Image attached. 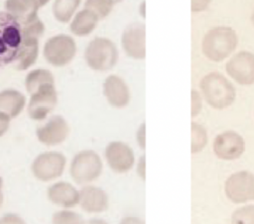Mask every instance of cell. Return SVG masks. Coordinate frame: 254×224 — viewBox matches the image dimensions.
Listing matches in <instances>:
<instances>
[{
    "mask_svg": "<svg viewBox=\"0 0 254 224\" xmlns=\"http://www.w3.org/2000/svg\"><path fill=\"white\" fill-rule=\"evenodd\" d=\"M231 224H254V204L235 209L231 215Z\"/></svg>",
    "mask_w": 254,
    "mask_h": 224,
    "instance_id": "15",
    "label": "cell"
},
{
    "mask_svg": "<svg viewBox=\"0 0 254 224\" xmlns=\"http://www.w3.org/2000/svg\"><path fill=\"white\" fill-rule=\"evenodd\" d=\"M136 173L142 179H146V158L145 155H142L136 164Z\"/></svg>",
    "mask_w": 254,
    "mask_h": 224,
    "instance_id": "20",
    "label": "cell"
},
{
    "mask_svg": "<svg viewBox=\"0 0 254 224\" xmlns=\"http://www.w3.org/2000/svg\"><path fill=\"white\" fill-rule=\"evenodd\" d=\"M103 92L108 103L114 108H124L131 100V92L126 81L115 74L109 75L103 84Z\"/></svg>",
    "mask_w": 254,
    "mask_h": 224,
    "instance_id": "10",
    "label": "cell"
},
{
    "mask_svg": "<svg viewBox=\"0 0 254 224\" xmlns=\"http://www.w3.org/2000/svg\"><path fill=\"white\" fill-rule=\"evenodd\" d=\"M237 45L238 36L231 27L215 26L203 36L201 52L207 59L220 62L232 56Z\"/></svg>",
    "mask_w": 254,
    "mask_h": 224,
    "instance_id": "2",
    "label": "cell"
},
{
    "mask_svg": "<svg viewBox=\"0 0 254 224\" xmlns=\"http://www.w3.org/2000/svg\"><path fill=\"white\" fill-rule=\"evenodd\" d=\"M208 136L206 129L197 122L190 124V152L191 154L200 153L207 145Z\"/></svg>",
    "mask_w": 254,
    "mask_h": 224,
    "instance_id": "13",
    "label": "cell"
},
{
    "mask_svg": "<svg viewBox=\"0 0 254 224\" xmlns=\"http://www.w3.org/2000/svg\"><path fill=\"white\" fill-rule=\"evenodd\" d=\"M46 1H47V0H40V3H41V4H44Z\"/></svg>",
    "mask_w": 254,
    "mask_h": 224,
    "instance_id": "26",
    "label": "cell"
},
{
    "mask_svg": "<svg viewBox=\"0 0 254 224\" xmlns=\"http://www.w3.org/2000/svg\"><path fill=\"white\" fill-rule=\"evenodd\" d=\"M199 92L202 99L216 110L228 108L236 99V89L233 83L217 71L209 72L200 79Z\"/></svg>",
    "mask_w": 254,
    "mask_h": 224,
    "instance_id": "1",
    "label": "cell"
},
{
    "mask_svg": "<svg viewBox=\"0 0 254 224\" xmlns=\"http://www.w3.org/2000/svg\"><path fill=\"white\" fill-rule=\"evenodd\" d=\"M225 71L232 80L240 85L254 84V54L248 51L235 53L226 61Z\"/></svg>",
    "mask_w": 254,
    "mask_h": 224,
    "instance_id": "6",
    "label": "cell"
},
{
    "mask_svg": "<svg viewBox=\"0 0 254 224\" xmlns=\"http://www.w3.org/2000/svg\"><path fill=\"white\" fill-rule=\"evenodd\" d=\"M136 142L140 149H146V124L145 122L141 123L136 132Z\"/></svg>",
    "mask_w": 254,
    "mask_h": 224,
    "instance_id": "18",
    "label": "cell"
},
{
    "mask_svg": "<svg viewBox=\"0 0 254 224\" xmlns=\"http://www.w3.org/2000/svg\"><path fill=\"white\" fill-rule=\"evenodd\" d=\"M251 22H252V24H253V26H254V10H253L252 15H251Z\"/></svg>",
    "mask_w": 254,
    "mask_h": 224,
    "instance_id": "25",
    "label": "cell"
},
{
    "mask_svg": "<svg viewBox=\"0 0 254 224\" xmlns=\"http://www.w3.org/2000/svg\"><path fill=\"white\" fill-rule=\"evenodd\" d=\"M86 60L96 70H109L118 60V50L108 39L93 40L86 50Z\"/></svg>",
    "mask_w": 254,
    "mask_h": 224,
    "instance_id": "5",
    "label": "cell"
},
{
    "mask_svg": "<svg viewBox=\"0 0 254 224\" xmlns=\"http://www.w3.org/2000/svg\"><path fill=\"white\" fill-rule=\"evenodd\" d=\"M245 148L246 144L243 137L233 130H226L219 133L212 142L214 155L222 161L239 159L244 154Z\"/></svg>",
    "mask_w": 254,
    "mask_h": 224,
    "instance_id": "7",
    "label": "cell"
},
{
    "mask_svg": "<svg viewBox=\"0 0 254 224\" xmlns=\"http://www.w3.org/2000/svg\"><path fill=\"white\" fill-rule=\"evenodd\" d=\"M23 38V30L18 19L8 12H0V68L18 57Z\"/></svg>",
    "mask_w": 254,
    "mask_h": 224,
    "instance_id": "3",
    "label": "cell"
},
{
    "mask_svg": "<svg viewBox=\"0 0 254 224\" xmlns=\"http://www.w3.org/2000/svg\"><path fill=\"white\" fill-rule=\"evenodd\" d=\"M98 17L92 13L89 10L86 11H82L81 13H79V15L77 16V34H87L89 32H91L93 30V28L96 26Z\"/></svg>",
    "mask_w": 254,
    "mask_h": 224,
    "instance_id": "14",
    "label": "cell"
},
{
    "mask_svg": "<svg viewBox=\"0 0 254 224\" xmlns=\"http://www.w3.org/2000/svg\"><path fill=\"white\" fill-rule=\"evenodd\" d=\"M105 158L110 168L117 173L128 172L135 165L133 149L121 141L108 144L105 150Z\"/></svg>",
    "mask_w": 254,
    "mask_h": 224,
    "instance_id": "9",
    "label": "cell"
},
{
    "mask_svg": "<svg viewBox=\"0 0 254 224\" xmlns=\"http://www.w3.org/2000/svg\"><path fill=\"white\" fill-rule=\"evenodd\" d=\"M140 8H141V15H142V17H145V2H143L141 4Z\"/></svg>",
    "mask_w": 254,
    "mask_h": 224,
    "instance_id": "24",
    "label": "cell"
},
{
    "mask_svg": "<svg viewBox=\"0 0 254 224\" xmlns=\"http://www.w3.org/2000/svg\"><path fill=\"white\" fill-rule=\"evenodd\" d=\"M88 224H107L106 222H104L103 220H99V219H94L88 222Z\"/></svg>",
    "mask_w": 254,
    "mask_h": 224,
    "instance_id": "23",
    "label": "cell"
},
{
    "mask_svg": "<svg viewBox=\"0 0 254 224\" xmlns=\"http://www.w3.org/2000/svg\"><path fill=\"white\" fill-rule=\"evenodd\" d=\"M83 208L89 212H101L108 207L107 194L97 187H86L82 192Z\"/></svg>",
    "mask_w": 254,
    "mask_h": 224,
    "instance_id": "12",
    "label": "cell"
},
{
    "mask_svg": "<svg viewBox=\"0 0 254 224\" xmlns=\"http://www.w3.org/2000/svg\"><path fill=\"white\" fill-rule=\"evenodd\" d=\"M0 224H23L20 220H14V219H9V220H3Z\"/></svg>",
    "mask_w": 254,
    "mask_h": 224,
    "instance_id": "22",
    "label": "cell"
},
{
    "mask_svg": "<svg viewBox=\"0 0 254 224\" xmlns=\"http://www.w3.org/2000/svg\"><path fill=\"white\" fill-rule=\"evenodd\" d=\"M224 193L235 204L254 200V173L248 170L233 172L224 182Z\"/></svg>",
    "mask_w": 254,
    "mask_h": 224,
    "instance_id": "4",
    "label": "cell"
},
{
    "mask_svg": "<svg viewBox=\"0 0 254 224\" xmlns=\"http://www.w3.org/2000/svg\"><path fill=\"white\" fill-rule=\"evenodd\" d=\"M114 4L113 0H86L85 6L98 18H104L111 12Z\"/></svg>",
    "mask_w": 254,
    "mask_h": 224,
    "instance_id": "16",
    "label": "cell"
},
{
    "mask_svg": "<svg viewBox=\"0 0 254 224\" xmlns=\"http://www.w3.org/2000/svg\"><path fill=\"white\" fill-rule=\"evenodd\" d=\"M77 174L82 181H89L96 178L102 169L100 158L93 152H84L78 157Z\"/></svg>",
    "mask_w": 254,
    "mask_h": 224,
    "instance_id": "11",
    "label": "cell"
},
{
    "mask_svg": "<svg viewBox=\"0 0 254 224\" xmlns=\"http://www.w3.org/2000/svg\"><path fill=\"white\" fill-rule=\"evenodd\" d=\"M114 1V3H118V2H120V1H122V0H113Z\"/></svg>",
    "mask_w": 254,
    "mask_h": 224,
    "instance_id": "27",
    "label": "cell"
},
{
    "mask_svg": "<svg viewBox=\"0 0 254 224\" xmlns=\"http://www.w3.org/2000/svg\"><path fill=\"white\" fill-rule=\"evenodd\" d=\"M121 46L125 54L133 59L146 57V27L143 23L134 22L128 25L121 36Z\"/></svg>",
    "mask_w": 254,
    "mask_h": 224,
    "instance_id": "8",
    "label": "cell"
},
{
    "mask_svg": "<svg viewBox=\"0 0 254 224\" xmlns=\"http://www.w3.org/2000/svg\"><path fill=\"white\" fill-rule=\"evenodd\" d=\"M202 96L199 91L191 89L190 91V116L196 117L202 110Z\"/></svg>",
    "mask_w": 254,
    "mask_h": 224,
    "instance_id": "17",
    "label": "cell"
},
{
    "mask_svg": "<svg viewBox=\"0 0 254 224\" xmlns=\"http://www.w3.org/2000/svg\"><path fill=\"white\" fill-rule=\"evenodd\" d=\"M212 0H190V10L193 13L202 12L208 8Z\"/></svg>",
    "mask_w": 254,
    "mask_h": 224,
    "instance_id": "19",
    "label": "cell"
},
{
    "mask_svg": "<svg viewBox=\"0 0 254 224\" xmlns=\"http://www.w3.org/2000/svg\"><path fill=\"white\" fill-rule=\"evenodd\" d=\"M119 224H145V222L137 216L128 215V216L123 217L121 219V221L119 222Z\"/></svg>",
    "mask_w": 254,
    "mask_h": 224,
    "instance_id": "21",
    "label": "cell"
}]
</instances>
